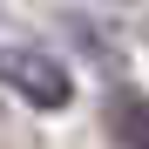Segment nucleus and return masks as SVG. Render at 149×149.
Segmentation results:
<instances>
[{"label":"nucleus","mask_w":149,"mask_h":149,"mask_svg":"<svg viewBox=\"0 0 149 149\" xmlns=\"http://www.w3.org/2000/svg\"><path fill=\"white\" fill-rule=\"evenodd\" d=\"M0 74H7V88L20 102H34V109H68V95H74L68 68L54 54H34V47H7V54H0Z\"/></svg>","instance_id":"obj_1"},{"label":"nucleus","mask_w":149,"mask_h":149,"mask_svg":"<svg viewBox=\"0 0 149 149\" xmlns=\"http://www.w3.org/2000/svg\"><path fill=\"white\" fill-rule=\"evenodd\" d=\"M109 129H115L122 149H149V102L136 88H115L109 95Z\"/></svg>","instance_id":"obj_2"}]
</instances>
